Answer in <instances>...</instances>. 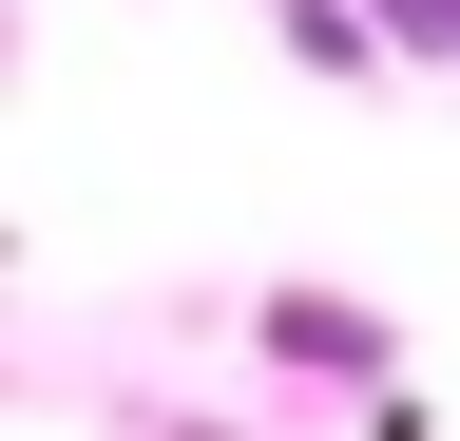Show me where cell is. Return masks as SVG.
Returning <instances> with one entry per match:
<instances>
[{
	"label": "cell",
	"mask_w": 460,
	"mask_h": 441,
	"mask_svg": "<svg viewBox=\"0 0 460 441\" xmlns=\"http://www.w3.org/2000/svg\"><path fill=\"white\" fill-rule=\"evenodd\" d=\"M384 20H402V39H422V58H460V0H384Z\"/></svg>",
	"instance_id": "cell-1"
}]
</instances>
